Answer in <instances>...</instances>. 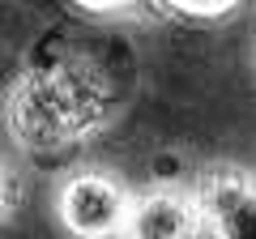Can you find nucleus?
<instances>
[{"label": "nucleus", "mask_w": 256, "mask_h": 239, "mask_svg": "<svg viewBox=\"0 0 256 239\" xmlns=\"http://www.w3.org/2000/svg\"><path fill=\"white\" fill-rule=\"evenodd\" d=\"M132 196L137 188H128L120 171L82 162L60 175L52 192V218L68 239H124Z\"/></svg>", "instance_id": "1"}, {"label": "nucleus", "mask_w": 256, "mask_h": 239, "mask_svg": "<svg viewBox=\"0 0 256 239\" xmlns=\"http://www.w3.org/2000/svg\"><path fill=\"white\" fill-rule=\"evenodd\" d=\"M201 235H205V205L196 184L158 180V184L137 188L124 239H201Z\"/></svg>", "instance_id": "2"}, {"label": "nucleus", "mask_w": 256, "mask_h": 239, "mask_svg": "<svg viewBox=\"0 0 256 239\" xmlns=\"http://www.w3.org/2000/svg\"><path fill=\"white\" fill-rule=\"evenodd\" d=\"M192 184L205 205L210 239H256V171L239 162H210Z\"/></svg>", "instance_id": "3"}, {"label": "nucleus", "mask_w": 256, "mask_h": 239, "mask_svg": "<svg viewBox=\"0 0 256 239\" xmlns=\"http://www.w3.org/2000/svg\"><path fill=\"white\" fill-rule=\"evenodd\" d=\"M171 18H184V22H222L244 4V0H158Z\"/></svg>", "instance_id": "4"}, {"label": "nucleus", "mask_w": 256, "mask_h": 239, "mask_svg": "<svg viewBox=\"0 0 256 239\" xmlns=\"http://www.w3.org/2000/svg\"><path fill=\"white\" fill-rule=\"evenodd\" d=\"M68 4L86 18H128V13H137L141 0H68Z\"/></svg>", "instance_id": "5"}, {"label": "nucleus", "mask_w": 256, "mask_h": 239, "mask_svg": "<svg viewBox=\"0 0 256 239\" xmlns=\"http://www.w3.org/2000/svg\"><path fill=\"white\" fill-rule=\"evenodd\" d=\"M18 205H22V184H18V175H13V166L0 158V226L18 214Z\"/></svg>", "instance_id": "6"}]
</instances>
